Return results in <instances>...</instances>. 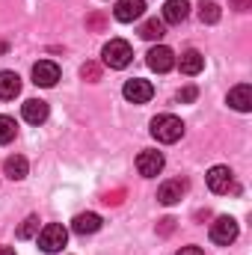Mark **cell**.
Listing matches in <instances>:
<instances>
[{
	"mask_svg": "<svg viewBox=\"0 0 252 255\" xmlns=\"http://www.w3.org/2000/svg\"><path fill=\"white\" fill-rule=\"evenodd\" d=\"M21 113H24V119H27L30 125H42V122L48 119V101H42V98H30V101H24Z\"/></svg>",
	"mask_w": 252,
	"mask_h": 255,
	"instance_id": "obj_12",
	"label": "cell"
},
{
	"mask_svg": "<svg viewBox=\"0 0 252 255\" xmlns=\"http://www.w3.org/2000/svg\"><path fill=\"white\" fill-rule=\"evenodd\" d=\"M122 196H125L122 190H116V193H107V196H104V205H119V202H122Z\"/></svg>",
	"mask_w": 252,
	"mask_h": 255,
	"instance_id": "obj_27",
	"label": "cell"
},
{
	"mask_svg": "<svg viewBox=\"0 0 252 255\" xmlns=\"http://www.w3.org/2000/svg\"><path fill=\"white\" fill-rule=\"evenodd\" d=\"M187 15H190L187 0H166V6H163V24H181Z\"/></svg>",
	"mask_w": 252,
	"mask_h": 255,
	"instance_id": "obj_14",
	"label": "cell"
},
{
	"mask_svg": "<svg viewBox=\"0 0 252 255\" xmlns=\"http://www.w3.org/2000/svg\"><path fill=\"white\" fill-rule=\"evenodd\" d=\"M80 77H83V80H89V83L101 80V65H98V63H86L83 68H80Z\"/></svg>",
	"mask_w": 252,
	"mask_h": 255,
	"instance_id": "obj_23",
	"label": "cell"
},
{
	"mask_svg": "<svg viewBox=\"0 0 252 255\" xmlns=\"http://www.w3.org/2000/svg\"><path fill=\"white\" fill-rule=\"evenodd\" d=\"M15 133H18L15 119H12V116H0V145L12 142V139H15Z\"/></svg>",
	"mask_w": 252,
	"mask_h": 255,
	"instance_id": "obj_21",
	"label": "cell"
},
{
	"mask_svg": "<svg viewBox=\"0 0 252 255\" xmlns=\"http://www.w3.org/2000/svg\"><path fill=\"white\" fill-rule=\"evenodd\" d=\"M139 36L148 39V42H160V39L166 36V24L157 21V18H151V21H145V24L139 27Z\"/></svg>",
	"mask_w": 252,
	"mask_h": 255,
	"instance_id": "obj_19",
	"label": "cell"
},
{
	"mask_svg": "<svg viewBox=\"0 0 252 255\" xmlns=\"http://www.w3.org/2000/svg\"><path fill=\"white\" fill-rule=\"evenodd\" d=\"M172 229H175V220H172V217H163V220H160V226H157V232H160V235H169Z\"/></svg>",
	"mask_w": 252,
	"mask_h": 255,
	"instance_id": "obj_26",
	"label": "cell"
},
{
	"mask_svg": "<svg viewBox=\"0 0 252 255\" xmlns=\"http://www.w3.org/2000/svg\"><path fill=\"white\" fill-rule=\"evenodd\" d=\"M71 229H74L77 235H95V232L101 229V217H98V214H92V211L77 214V217H74V223H71Z\"/></svg>",
	"mask_w": 252,
	"mask_h": 255,
	"instance_id": "obj_15",
	"label": "cell"
},
{
	"mask_svg": "<svg viewBox=\"0 0 252 255\" xmlns=\"http://www.w3.org/2000/svg\"><path fill=\"white\" fill-rule=\"evenodd\" d=\"M27 169H30V163H27V157H21V154H12V157H6V163H3V172H6V178H12V181L27 178Z\"/></svg>",
	"mask_w": 252,
	"mask_h": 255,
	"instance_id": "obj_16",
	"label": "cell"
},
{
	"mask_svg": "<svg viewBox=\"0 0 252 255\" xmlns=\"http://www.w3.org/2000/svg\"><path fill=\"white\" fill-rule=\"evenodd\" d=\"M21 92V77L15 71H0V101H9Z\"/></svg>",
	"mask_w": 252,
	"mask_h": 255,
	"instance_id": "obj_17",
	"label": "cell"
},
{
	"mask_svg": "<svg viewBox=\"0 0 252 255\" xmlns=\"http://www.w3.org/2000/svg\"><path fill=\"white\" fill-rule=\"evenodd\" d=\"M148 68L157 71V74H166L169 68H175V54L166 48V45H157L148 51Z\"/></svg>",
	"mask_w": 252,
	"mask_h": 255,
	"instance_id": "obj_8",
	"label": "cell"
},
{
	"mask_svg": "<svg viewBox=\"0 0 252 255\" xmlns=\"http://www.w3.org/2000/svg\"><path fill=\"white\" fill-rule=\"evenodd\" d=\"M163 154L160 151H142L139 157H136V169H139V175L142 178H154V175H160L163 172Z\"/></svg>",
	"mask_w": 252,
	"mask_h": 255,
	"instance_id": "obj_7",
	"label": "cell"
},
{
	"mask_svg": "<svg viewBox=\"0 0 252 255\" xmlns=\"http://www.w3.org/2000/svg\"><path fill=\"white\" fill-rule=\"evenodd\" d=\"M175 255H205V253H202L199 247H181V250H178Z\"/></svg>",
	"mask_w": 252,
	"mask_h": 255,
	"instance_id": "obj_29",
	"label": "cell"
},
{
	"mask_svg": "<svg viewBox=\"0 0 252 255\" xmlns=\"http://www.w3.org/2000/svg\"><path fill=\"white\" fill-rule=\"evenodd\" d=\"M0 255H15V250L12 247H0Z\"/></svg>",
	"mask_w": 252,
	"mask_h": 255,
	"instance_id": "obj_30",
	"label": "cell"
},
{
	"mask_svg": "<svg viewBox=\"0 0 252 255\" xmlns=\"http://www.w3.org/2000/svg\"><path fill=\"white\" fill-rule=\"evenodd\" d=\"M60 80V65L51 60H39L33 65V83L36 86H54Z\"/></svg>",
	"mask_w": 252,
	"mask_h": 255,
	"instance_id": "obj_9",
	"label": "cell"
},
{
	"mask_svg": "<svg viewBox=\"0 0 252 255\" xmlns=\"http://www.w3.org/2000/svg\"><path fill=\"white\" fill-rule=\"evenodd\" d=\"M211 241L220 244V247L235 244V241H238V223H235L232 217H217V220L211 223Z\"/></svg>",
	"mask_w": 252,
	"mask_h": 255,
	"instance_id": "obj_4",
	"label": "cell"
},
{
	"mask_svg": "<svg viewBox=\"0 0 252 255\" xmlns=\"http://www.w3.org/2000/svg\"><path fill=\"white\" fill-rule=\"evenodd\" d=\"M196 95H199V89H196V86H184V89L178 92V101H181V104H190Z\"/></svg>",
	"mask_w": 252,
	"mask_h": 255,
	"instance_id": "obj_25",
	"label": "cell"
},
{
	"mask_svg": "<svg viewBox=\"0 0 252 255\" xmlns=\"http://www.w3.org/2000/svg\"><path fill=\"white\" fill-rule=\"evenodd\" d=\"M33 235H39V217H27V220L21 223V229H18V238H21V241H27V238H33Z\"/></svg>",
	"mask_w": 252,
	"mask_h": 255,
	"instance_id": "obj_22",
	"label": "cell"
},
{
	"mask_svg": "<svg viewBox=\"0 0 252 255\" xmlns=\"http://www.w3.org/2000/svg\"><path fill=\"white\" fill-rule=\"evenodd\" d=\"M65 241H68V232H65L60 223H48V226L39 232V247H42L45 253H60L65 247Z\"/></svg>",
	"mask_w": 252,
	"mask_h": 255,
	"instance_id": "obj_3",
	"label": "cell"
},
{
	"mask_svg": "<svg viewBox=\"0 0 252 255\" xmlns=\"http://www.w3.org/2000/svg\"><path fill=\"white\" fill-rule=\"evenodd\" d=\"M178 65H181V74L193 77V74H199V71L205 68V57H202L199 51H193V48H190V51L181 54V63H178Z\"/></svg>",
	"mask_w": 252,
	"mask_h": 255,
	"instance_id": "obj_18",
	"label": "cell"
},
{
	"mask_svg": "<svg viewBox=\"0 0 252 255\" xmlns=\"http://www.w3.org/2000/svg\"><path fill=\"white\" fill-rule=\"evenodd\" d=\"M142 12H145V0H119L116 9H113L116 21H122V24H130V21L142 18Z\"/></svg>",
	"mask_w": 252,
	"mask_h": 255,
	"instance_id": "obj_10",
	"label": "cell"
},
{
	"mask_svg": "<svg viewBox=\"0 0 252 255\" xmlns=\"http://www.w3.org/2000/svg\"><path fill=\"white\" fill-rule=\"evenodd\" d=\"M205 178H208V187H211V193H229V190H235V175H232V169H229V166H211Z\"/></svg>",
	"mask_w": 252,
	"mask_h": 255,
	"instance_id": "obj_5",
	"label": "cell"
},
{
	"mask_svg": "<svg viewBox=\"0 0 252 255\" xmlns=\"http://www.w3.org/2000/svg\"><path fill=\"white\" fill-rule=\"evenodd\" d=\"M232 9H238V12H247V9H252V0H232Z\"/></svg>",
	"mask_w": 252,
	"mask_h": 255,
	"instance_id": "obj_28",
	"label": "cell"
},
{
	"mask_svg": "<svg viewBox=\"0 0 252 255\" xmlns=\"http://www.w3.org/2000/svg\"><path fill=\"white\" fill-rule=\"evenodd\" d=\"M184 190H187V181H181V178L163 181L160 190H157V202H160V205H175V202H181Z\"/></svg>",
	"mask_w": 252,
	"mask_h": 255,
	"instance_id": "obj_11",
	"label": "cell"
},
{
	"mask_svg": "<svg viewBox=\"0 0 252 255\" xmlns=\"http://www.w3.org/2000/svg\"><path fill=\"white\" fill-rule=\"evenodd\" d=\"M199 18H202V24H217L220 21V6L211 3V0H202L199 3Z\"/></svg>",
	"mask_w": 252,
	"mask_h": 255,
	"instance_id": "obj_20",
	"label": "cell"
},
{
	"mask_svg": "<svg viewBox=\"0 0 252 255\" xmlns=\"http://www.w3.org/2000/svg\"><path fill=\"white\" fill-rule=\"evenodd\" d=\"M122 95H125L127 101H133V104H145V101H151L154 86H151L148 80H142V77H133V80H127L125 83Z\"/></svg>",
	"mask_w": 252,
	"mask_h": 255,
	"instance_id": "obj_6",
	"label": "cell"
},
{
	"mask_svg": "<svg viewBox=\"0 0 252 255\" xmlns=\"http://www.w3.org/2000/svg\"><path fill=\"white\" fill-rule=\"evenodd\" d=\"M151 136L157 139V142H178L181 136H184V122L178 119V116H172V113H163V116H154L151 119Z\"/></svg>",
	"mask_w": 252,
	"mask_h": 255,
	"instance_id": "obj_1",
	"label": "cell"
},
{
	"mask_svg": "<svg viewBox=\"0 0 252 255\" xmlns=\"http://www.w3.org/2000/svg\"><path fill=\"white\" fill-rule=\"evenodd\" d=\"M86 27H89V30H104V27H107V18H104L101 12H92V15L86 18Z\"/></svg>",
	"mask_w": 252,
	"mask_h": 255,
	"instance_id": "obj_24",
	"label": "cell"
},
{
	"mask_svg": "<svg viewBox=\"0 0 252 255\" xmlns=\"http://www.w3.org/2000/svg\"><path fill=\"white\" fill-rule=\"evenodd\" d=\"M229 104L238 110V113H250L252 110V86L250 83H241L229 92Z\"/></svg>",
	"mask_w": 252,
	"mask_h": 255,
	"instance_id": "obj_13",
	"label": "cell"
},
{
	"mask_svg": "<svg viewBox=\"0 0 252 255\" xmlns=\"http://www.w3.org/2000/svg\"><path fill=\"white\" fill-rule=\"evenodd\" d=\"M101 57H104V65H110V68H125L133 60V51H130V45H127L125 39H110L104 45Z\"/></svg>",
	"mask_w": 252,
	"mask_h": 255,
	"instance_id": "obj_2",
	"label": "cell"
}]
</instances>
